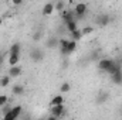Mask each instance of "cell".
<instances>
[{"instance_id":"cell-14","label":"cell","mask_w":122,"mask_h":120,"mask_svg":"<svg viewBox=\"0 0 122 120\" xmlns=\"http://www.w3.org/2000/svg\"><path fill=\"white\" fill-rule=\"evenodd\" d=\"M58 44H60V38H57V37H50L47 40V47L48 48H57Z\"/></svg>"},{"instance_id":"cell-24","label":"cell","mask_w":122,"mask_h":120,"mask_svg":"<svg viewBox=\"0 0 122 120\" xmlns=\"http://www.w3.org/2000/svg\"><path fill=\"white\" fill-rule=\"evenodd\" d=\"M7 103H9V97L6 95H0V107L7 106Z\"/></svg>"},{"instance_id":"cell-9","label":"cell","mask_w":122,"mask_h":120,"mask_svg":"<svg viewBox=\"0 0 122 120\" xmlns=\"http://www.w3.org/2000/svg\"><path fill=\"white\" fill-rule=\"evenodd\" d=\"M53 11H54V3H46L44 6H43V9H41V13H43V16H51L53 14Z\"/></svg>"},{"instance_id":"cell-4","label":"cell","mask_w":122,"mask_h":120,"mask_svg":"<svg viewBox=\"0 0 122 120\" xmlns=\"http://www.w3.org/2000/svg\"><path fill=\"white\" fill-rule=\"evenodd\" d=\"M95 23L99 27H105V26H108L111 23V16L108 13H101V14H98L95 17Z\"/></svg>"},{"instance_id":"cell-5","label":"cell","mask_w":122,"mask_h":120,"mask_svg":"<svg viewBox=\"0 0 122 120\" xmlns=\"http://www.w3.org/2000/svg\"><path fill=\"white\" fill-rule=\"evenodd\" d=\"M30 60L33 61V62H40V61H43V60H44V52H43V50H41V48H38V47L31 48Z\"/></svg>"},{"instance_id":"cell-1","label":"cell","mask_w":122,"mask_h":120,"mask_svg":"<svg viewBox=\"0 0 122 120\" xmlns=\"http://www.w3.org/2000/svg\"><path fill=\"white\" fill-rule=\"evenodd\" d=\"M21 115H23V107L17 105V106H13L6 115H3V120H19Z\"/></svg>"},{"instance_id":"cell-7","label":"cell","mask_w":122,"mask_h":120,"mask_svg":"<svg viewBox=\"0 0 122 120\" xmlns=\"http://www.w3.org/2000/svg\"><path fill=\"white\" fill-rule=\"evenodd\" d=\"M21 74H23V69H21V66H19V65L9 68V76H10V79H16V78H19Z\"/></svg>"},{"instance_id":"cell-18","label":"cell","mask_w":122,"mask_h":120,"mask_svg":"<svg viewBox=\"0 0 122 120\" xmlns=\"http://www.w3.org/2000/svg\"><path fill=\"white\" fill-rule=\"evenodd\" d=\"M65 27H67V30L70 31V32H72V31L78 30V26H77V20H72V21H68V23H65Z\"/></svg>"},{"instance_id":"cell-27","label":"cell","mask_w":122,"mask_h":120,"mask_svg":"<svg viewBox=\"0 0 122 120\" xmlns=\"http://www.w3.org/2000/svg\"><path fill=\"white\" fill-rule=\"evenodd\" d=\"M46 120H60V119H58V117H56V116H51V115H50Z\"/></svg>"},{"instance_id":"cell-29","label":"cell","mask_w":122,"mask_h":120,"mask_svg":"<svg viewBox=\"0 0 122 120\" xmlns=\"http://www.w3.org/2000/svg\"><path fill=\"white\" fill-rule=\"evenodd\" d=\"M20 117H21V120H31L30 117H29V116H27V117H26V116H23V115H21V116H20Z\"/></svg>"},{"instance_id":"cell-19","label":"cell","mask_w":122,"mask_h":120,"mask_svg":"<svg viewBox=\"0 0 122 120\" xmlns=\"http://www.w3.org/2000/svg\"><path fill=\"white\" fill-rule=\"evenodd\" d=\"M75 50H77V42H75V41H72V40H70L68 47H67V55H71Z\"/></svg>"},{"instance_id":"cell-21","label":"cell","mask_w":122,"mask_h":120,"mask_svg":"<svg viewBox=\"0 0 122 120\" xmlns=\"http://www.w3.org/2000/svg\"><path fill=\"white\" fill-rule=\"evenodd\" d=\"M64 7H65V3L61 1V0L60 1H57V3H54V10H57V11H60V13H62V11L65 10Z\"/></svg>"},{"instance_id":"cell-8","label":"cell","mask_w":122,"mask_h":120,"mask_svg":"<svg viewBox=\"0 0 122 120\" xmlns=\"http://www.w3.org/2000/svg\"><path fill=\"white\" fill-rule=\"evenodd\" d=\"M61 17H62V21H64V24H65V23H68V21H72V20H75L74 10H64V11H62V14H61Z\"/></svg>"},{"instance_id":"cell-31","label":"cell","mask_w":122,"mask_h":120,"mask_svg":"<svg viewBox=\"0 0 122 120\" xmlns=\"http://www.w3.org/2000/svg\"><path fill=\"white\" fill-rule=\"evenodd\" d=\"M62 120H65V119H62Z\"/></svg>"},{"instance_id":"cell-26","label":"cell","mask_w":122,"mask_h":120,"mask_svg":"<svg viewBox=\"0 0 122 120\" xmlns=\"http://www.w3.org/2000/svg\"><path fill=\"white\" fill-rule=\"evenodd\" d=\"M3 62H4V52H0V68L3 65Z\"/></svg>"},{"instance_id":"cell-23","label":"cell","mask_w":122,"mask_h":120,"mask_svg":"<svg viewBox=\"0 0 122 120\" xmlns=\"http://www.w3.org/2000/svg\"><path fill=\"white\" fill-rule=\"evenodd\" d=\"M81 32H82V37H84V35H90V34L94 32V27H92V26H85V27L81 30Z\"/></svg>"},{"instance_id":"cell-12","label":"cell","mask_w":122,"mask_h":120,"mask_svg":"<svg viewBox=\"0 0 122 120\" xmlns=\"http://www.w3.org/2000/svg\"><path fill=\"white\" fill-rule=\"evenodd\" d=\"M60 105H64V97L62 95H56L50 100V106H60Z\"/></svg>"},{"instance_id":"cell-11","label":"cell","mask_w":122,"mask_h":120,"mask_svg":"<svg viewBox=\"0 0 122 120\" xmlns=\"http://www.w3.org/2000/svg\"><path fill=\"white\" fill-rule=\"evenodd\" d=\"M111 81L114 85H122V71H118L114 75H111Z\"/></svg>"},{"instance_id":"cell-16","label":"cell","mask_w":122,"mask_h":120,"mask_svg":"<svg viewBox=\"0 0 122 120\" xmlns=\"http://www.w3.org/2000/svg\"><path fill=\"white\" fill-rule=\"evenodd\" d=\"M70 35H71V40H72V41H75V42H78V41L82 38V32H81V30L72 31V32H70Z\"/></svg>"},{"instance_id":"cell-13","label":"cell","mask_w":122,"mask_h":120,"mask_svg":"<svg viewBox=\"0 0 122 120\" xmlns=\"http://www.w3.org/2000/svg\"><path fill=\"white\" fill-rule=\"evenodd\" d=\"M20 51H21V45L19 42L13 44L9 50V55H20Z\"/></svg>"},{"instance_id":"cell-28","label":"cell","mask_w":122,"mask_h":120,"mask_svg":"<svg viewBox=\"0 0 122 120\" xmlns=\"http://www.w3.org/2000/svg\"><path fill=\"white\" fill-rule=\"evenodd\" d=\"M13 4L14 6H20L21 4V0H13Z\"/></svg>"},{"instance_id":"cell-2","label":"cell","mask_w":122,"mask_h":120,"mask_svg":"<svg viewBox=\"0 0 122 120\" xmlns=\"http://www.w3.org/2000/svg\"><path fill=\"white\" fill-rule=\"evenodd\" d=\"M88 11V6L85 3H75L74 6V14H75V20H81L85 17Z\"/></svg>"},{"instance_id":"cell-17","label":"cell","mask_w":122,"mask_h":120,"mask_svg":"<svg viewBox=\"0 0 122 120\" xmlns=\"http://www.w3.org/2000/svg\"><path fill=\"white\" fill-rule=\"evenodd\" d=\"M20 61V55H9V65L10 66H17Z\"/></svg>"},{"instance_id":"cell-6","label":"cell","mask_w":122,"mask_h":120,"mask_svg":"<svg viewBox=\"0 0 122 120\" xmlns=\"http://www.w3.org/2000/svg\"><path fill=\"white\" fill-rule=\"evenodd\" d=\"M50 115L61 119V116L65 115V107H64V105H60V106H50Z\"/></svg>"},{"instance_id":"cell-30","label":"cell","mask_w":122,"mask_h":120,"mask_svg":"<svg viewBox=\"0 0 122 120\" xmlns=\"http://www.w3.org/2000/svg\"><path fill=\"white\" fill-rule=\"evenodd\" d=\"M38 120H46V119H38Z\"/></svg>"},{"instance_id":"cell-20","label":"cell","mask_w":122,"mask_h":120,"mask_svg":"<svg viewBox=\"0 0 122 120\" xmlns=\"http://www.w3.org/2000/svg\"><path fill=\"white\" fill-rule=\"evenodd\" d=\"M10 76L9 75H6V76H1L0 78V86L1 88H6V86H9V83H10Z\"/></svg>"},{"instance_id":"cell-3","label":"cell","mask_w":122,"mask_h":120,"mask_svg":"<svg viewBox=\"0 0 122 120\" xmlns=\"http://www.w3.org/2000/svg\"><path fill=\"white\" fill-rule=\"evenodd\" d=\"M115 64V60H111V58H101L99 62H98V69L101 72H109V69L114 66Z\"/></svg>"},{"instance_id":"cell-10","label":"cell","mask_w":122,"mask_h":120,"mask_svg":"<svg viewBox=\"0 0 122 120\" xmlns=\"http://www.w3.org/2000/svg\"><path fill=\"white\" fill-rule=\"evenodd\" d=\"M108 97H109L108 92H104V90H101V92L98 93V96H97L95 102H97V105H102V103H105V102L108 100Z\"/></svg>"},{"instance_id":"cell-22","label":"cell","mask_w":122,"mask_h":120,"mask_svg":"<svg viewBox=\"0 0 122 120\" xmlns=\"http://www.w3.org/2000/svg\"><path fill=\"white\" fill-rule=\"evenodd\" d=\"M60 90H61V93H68V92L71 90V85H70L68 82H64V83H61Z\"/></svg>"},{"instance_id":"cell-15","label":"cell","mask_w":122,"mask_h":120,"mask_svg":"<svg viewBox=\"0 0 122 120\" xmlns=\"http://www.w3.org/2000/svg\"><path fill=\"white\" fill-rule=\"evenodd\" d=\"M24 86H23V85H19V83H17V85H14V86H13V88H11V92H13V95H16V96H20V95H23V93H24Z\"/></svg>"},{"instance_id":"cell-25","label":"cell","mask_w":122,"mask_h":120,"mask_svg":"<svg viewBox=\"0 0 122 120\" xmlns=\"http://www.w3.org/2000/svg\"><path fill=\"white\" fill-rule=\"evenodd\" d=\"M41 38V32H34V35H33V40L34 41H38Z\"/></svg>"}]
</instances>
